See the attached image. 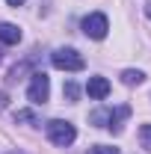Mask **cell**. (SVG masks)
<instances>
[{"instance_id": "obj_3", "label": "cell", "mask_w": 151, "mask_h": 154, "mask_svg": "<svg viewBox=\"0 0 151 154\" xmlns=\"http://www.w3.org/2000/svg\"><path fill=\"white\" fill-rule=\"evenodd\" d=\"M48 95H51V80H48L45 71H36L33 80H30V86H27V101L36 104V107H42L48 101Z\"/></svg>"}, {"instance_id": "obj_2", "label": "cell", "mask_w": 151, "mask_h": 154, "mask_svg": "<svg viewBox=\"0 0 151 154\" xmlns=\"http://www.w3.org/2000/svg\"><path fill=\"white\" fill-rule=\"evenodd\" d=\"M51 62H54V68H59V71H80L86 65L83 57L77 54L74 48H59V51H54L51 54Z\"/></svg>"}, {"instance_id": "obj_11", "label": "cell", "mask_w": 151, "mask_h": 154, "mask_svg": "<svg viewBox=\"0 0 151 154\" xmlns=\"http://www.w3.org/2000/svg\"><path fill=\"white\" fill-rule=\"evenodd\" d=\"M77 95H80V89H77L74 83H65V98L68 101H77Z\"/></svg>"}, {"instance_id": "obj_1", "label": "cell", "mask_w": 151, "mask_h": 154, "mask_svg": "<svg viewBox=\"0 0 151 154\" xmlns=\"http://www.w3.org/2000/svg\"><path fill=\"white\" fill-rule=\"evenodd\" d=\"M48 139L54 142V145H71L77 139V131L71 122H65V119H54V122H48Z\"/></svg>"}, {"instance_id": "obj_5", "label": "cell", "mask_w": 151, "mask_h": 154, "mask_svg": "<svg viewBox=\"0 0 151 154\" xmlns=\"http://www.w3.org/2000/svg\"><path fill=\"white\" fill-rule=\"evenodd\" d=\"M86 92H89V98H95V101H104V98L110 95V80H107V77H89Z\"/></svg>"}, {"instance_id": "obj_12", "label": "cell", "mask_w": 151, "mask_h": 154, "mask_svg": "<svg viewBox=\"0 0 151 154\" xmlns=\"http://www.w3.org/2000/svg\"><path fill=\"white\" fill-rule=\"evenodd\" d=\"M6 3H9V6H15V9H18L21 3H24V0H6Z\"/></svg>"}, {"instance_id": "obj_8", "label": "cell", "mask_w": 151, "mask_h": 154, "mask_svg": "<svg viewBox=\"0 0 151 154\" xmlns=\"http://www.w3.org/2000/svg\"><path fill=\"white\" fill-rule=\"evenodd\" d=\"M139 142H142L145 151H151V125H142L139 128Z\"/></svg>"}, {"instance_id": "obj_6", "label": "cell", "mask_w": 151, "mask_h": 154, "mask_svg": "<svg viewBox=\"0 0 151 154\" xmlns=\"http://www.w3.org/2000/svg\"><path fill=\"white\" fill-rule=\"evenodd\" d=\"M0 42L3 45H18L21 42V30L9 21H0Z\"/></svg>"}, {"instance_id": "obj_13", "label": "cell", "mask_w": 151, "mask_h": 154, "mask_svg": "<svg viewBox=\"0 0 151 154\" xmlns=\"http://www.w3.org/2000/svg\"><path fill=\"white\" fill-rule=\"evenodd\" d=\"M145 15H148V18H151V0H148V3H145Z\"/></svg>"}, {"instance_id": "obj_10", "label": "cell", "mask_w": 151, "mask_h": 154, "mask_svg": "<svg viewBox=\"0 0 151 154\" xmlns=\"http://www.w3.org/2000/svg\"><path fill=\"white\" fill-rule=\"evenodd\" d=\"M15 122H39L36 113H30V110H18L15 113Z\"/></svg>"}, {"instance_id": "obj_9", "label": "cell", "mask_w": 151, "mask_h": 154, "mask_svg": "<svg viewBox=\"0 0 151 154\" xmlns=\"http://www.w3.org/2000/svg\"><path fill=\"white\" fill-rule=\"evenodd\" d=\"M86 154H119V148H113V145H92Z\"/></svg>"}, {"instance_id": "obj_4", "label": "cell", "mask_w": 151, "mask_h": 154, "mask_svg": "<svg viewBox=\"0 0 151 154\" xmlns=\"http://www.w3.org/2000/svg\"><path fill=\"white\" fill-rule=\"evenodd\" d=\"M83 33L89 38H104L107 36V30H110V24H107V15H101V12H92V15H86L83 18Z\"/></svg>"}, {"instance_id": "obj_7", "label": "cell", "mask_w": 151, "mask_h": 154, "mask_svg": "<svg viewBox=\"0 0 151 154\" xmlns=\"http://www.w3.org/2000/svg\"><path fill=\"white\" fill-rule=\"evenodd\" d=\"M145 80V74L139 71V68H128V71H122V83H128V86H139Z\"/></svg>"}]
</instances>
